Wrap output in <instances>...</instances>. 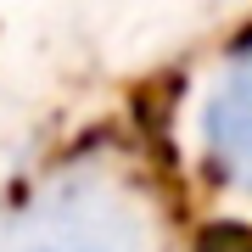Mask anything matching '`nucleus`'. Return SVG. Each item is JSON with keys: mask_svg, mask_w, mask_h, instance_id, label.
Listing matches in <instances>:
<instances>
[{"mask_svg": "<svg viewBox=\"0 0 252 252\" xmlns=\"http://www.w3.org/2000/svg\"><path fill=\"white\" fill-rule=\"evenodd\" d=\"M196 252H252V235H247V230H235V224H224V230L207 235Z\"/></svg>", "mask_w": 252, "mask_h": 252, "instance_id": "1", "label": "nucleus"}]
</instances>
